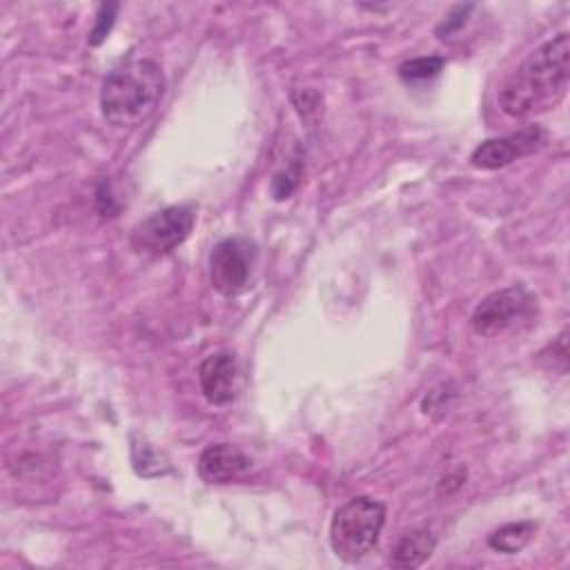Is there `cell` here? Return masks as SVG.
Listing matches in <instances>:
<instances>
[{
    "label": "cell",
    "instance_id": "obj_4",
    "mask_svg": "<svg viewBox=\"0 0 570 570\" xmlns=\"http://www.w3.org/2000/svg\"><path fill=\"white\" fill-rule=\"evenodd\" d=\"M258 261V247L247 236H227L209 252V283L220 296H238L247 289Z\"/></svg>",
    "mask_w": 570,
    "mask_h": 570
},
{
    "label": "cell",
    "instance_id": "obj_12",
    "mask_svg": "<svg viewBox=\"0 0 570 570\" xmlns=\"http://www.w3.org/2000/svg\"><path fill=\"white\" fill-rule=\"evenodd\" d=\"M445 67V60L441 56H421L412 58L399 65V76L405 82H419V80H430L441 73Z\"/></svg>",
    "mask_w": 570,
    "mask_h": 570
},
{
    "label": "cell",
    "instance_id": "obj_2",
    "mask_svg": "<svg viewBox=\"0 0 570 570\" xmlns=\"http://www.w3.org/2000/svg\"><path fill=\"white\" fill-rule=\"evenodd\" d=\"M165 94V73L158 62L136 58L109 71L100 87L102 118L114 127L140 125Z\"/></svg>",
    "mask_w": 570,
    "mask_h": 570
},
{
    "label": "cell",
    "instance_id": "obj_14",
    "mask_svg": "<svg viewBox=\"0 0 570 570\" xmlns=\"http://www.w3.org/2000/svg\"><path fill=\"white\" fill-rule=\"evenodd\" d=\"M298 183H301V158H294L285 169H281L272 178V196L276 200H285L294 194Z\"/></svg>",
    "mask_w": 570,
    "mask_h": 570
},
{
    "label": "cell",
    "instance_id": "obj_9",
    "mask_svg": "<svg viewBox=\"0 0 570 570\" xmlns=\"http://www.w3.org/2000/svg\"><path fill=\"white\" fill-rule=\"evenodd\" d=\"M252 468V459L232 443H212L198 456V474L207 483H232L243 479Z\"/></svg>",
    "mask_w": 570,
    "mask_h": 570
},
{
    "label": "cell",
    "instance_id": "obj_15",
    "mask_svg": "<svg viewBox=\"0 0 570 570\" xmlns=\"http://www.w3.org/2000/svg\"><path fill=\"white\" fill-rule=\"evenodd\" d=\"M116 13H118V2H102L96 11L94 18V27L89 31V45L98 47L111 31L114 22H116Z\"/></svg>",
    "mask_w": 570,
    "mask_h": 570
},
{
    "label": "cell",
    "instance_id": "obj_5",
    "mask_svg": "<svg viewBox=\"0 0 570 570\" xmlns=\"http://www.w3.org/2000/svg\"><path fill=\"white\" fill-rule=\"evenodd\" d=\"M534 307L537 301L523 285H508L479 301L470 316V325L479 336H499L530 318Z\"/></svg>",
    "mask_w": 570,
    "mask_h": 570
},
{
    "label": "cell",
    "instance_id": "obj_1",
    "mask_svg": "<svg viewBox=\"0 0 570 570\" xmlns=\"http://www.w3.org/2000/svg\"><path fill=\"white\" fill-rule=\"evenodd\" d=\"M570 82V38L566 31L539 45L501 85L499 105L512 118L554 107Z\"/></svg>",
    "mask_w": 570,
    "mask_h": 570
},
{
    "label": "cell",
    "instance_id": "obj_10",
    "mask_svg": "<svg viewBox=\"0 0 570 570\" xmlns=\"http://www.w3.org/2000/svg\"><path fill=\"white\" fill-rule=\"evenodd\" d=\"M434 548H436L434 532L428 530V528H414L396 541V546L392 550V557H390V563L394 568H401V570L419 568L430 559Z\"/></svg>",
    "mask_w": 570,
    "mask_h": 570
},
{
    "label": "cell",
    "instance_id": "obj_11",
    "mask_svg": "<svg viewBox=\"0 0 570 570\" xmlns=\"http://www.w3.org/2000/svg\"><path fill=\"white\" fill-rule=\"evenodd\" d=\"M534 530H537V525L532 521L503 523L501 528H497L488 534V546L501 554H517L532 541Z\"/></svg>",
    "mask_w": 570,
    "mask_h": 570
},
{
    "label": "cell",
    "instance_id": "obj_16",
    "mask_svg": "<svg viewBox=\"0 0 570 570\" xmlns=\"http://www.w3.org/2000/svg\"><path fill=\"white\" fill-rule=\"evenodd\" d=\"M470 11H472V4H456V7H452L450 13L445 16V20L436 27V36H439V38H445V36L459 31V29L465 24Z\"/></svg>",
    "mask_w": 570,
    "mask_h": 570
},
{
    "label": "cell",
    "instance_id": "obj_13",
    "mask_svg": "<svg viewBox=\"0 0 570 570\" xmlns=\"http://www.w3.org/2000/svg\"><path fill=\"white\" fill-rule=\"evenodd\" d=\"M131 461H134V470L140 476H158L167 470V463L163 461V456L147 443H136L134 441Z\"/></svg>",
    "mask_w": 570,
    "mask_h": 570
},
{
    "label": "cell",
    "instance_id": "obj_8",
    "mask_svg": "<svg viewBox=\"0 0 570 570\" xmlns=\"http://www.w3.org/2000/svg\"><path fill=\"white\" fill-rule=\"evenodd\" d=\"M200 392L212 405H229L238 396L240 372L236 356L227 350L205 356L198 365Z\"/></svg>",
    "mask_w": 570,
    "mask_h": 570
},
{
    "label": "cell",
    "instance_id": "obj_7",
    "mask_svg": "<svg viewBox=\"0 0 570 570\" xmlns=\"http://www.w3.org/2000/svg\"><path fill=\"white\" fill-rule=\"evenodd\" d=\"M543 142V129L532 125L517 134L501 136V138H488L481 145L474 147L470 163L479 169H501L514 163L521 156L532 154Z\"/></svg>",
    "mask_w": 570,
    "mask_h": 570
},
{
    "label": "cell",
    "instance_id": "obj_17",
    "mask_svg": "<svg viewBox=\"0 0 570 570\" xmlns=\"http://www.w3.org/2000/svg\"><path fill=\"white\" fill-rule=\"evenodd\" d=\"M454 396V392H448V385L443 383V385H439V387H434L432 392H428V396L423 399V412L425 414H434L436 410L443 414V412H448V407H450V401L448 399H452Z\"/></svg>",
    "mask_w": 570,
    "mask_h": 570
},
{
    "label": "cell",
    "instance_id": "obj_6",
    "mask_svg": "<svg viewBox=\"0 0 570 570\" xmlns=\"http://www.w3.org/2000/svg\"><path fill=\"white\" fill-rule=\"evenodd\" d=\"M196 212L189 205H169L142 218L131 229V245L142 254H167L191 234Z\"/></svg>",
    "mask_w": 570,
    "mask_h": 570
},
{
    "label": "cell",
    "instance_id": "obj_3",
    "mask_svg": "<svg viewBox=\"0 0 570 570\" xmlns=\"http://www.w3.org/2000/svg\"><path fill=\"white\" fill-rule=\"evenodd\" d=\"M385 525V505L372 497H354L343 503L330 523V546L345 563L370 554Z\"/></svg>",
    "mask_w": 570,
    "mask_h": 570
}]
</instances>
